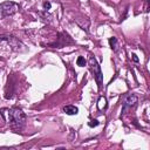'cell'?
Masks as SVG:
<instances>
[{"label":"cell","instance_id":"cell-1","mask_svg":"<svg viewBox=\"0 0 150 150\" xmlns=\"http://www.w3.org/2000/svg\"><path fill=\"white\" fill-rule=\"evenodd\" d=\"M0 114L7 121L10 127L14 131H21L26 124V115L19 108H5L0 110Z\"/></svg>","mask_w":150,"mask_h":150},{"label":"cell","instance_id":"cell-5","mask_svg":"<svg viewBox=\"0 0 150 150\" xmlns=\"http://www.w3.org/2000/svg\"><path fill=\"white\" fill-rule=\"evenodd\" d=\"M0 40H5V41H7L8 44H11L13 47H19V46H22L21 45V42L17 39V38H14V37H12V35H1L0 37Z\"/></svg>","mask_w":150,"mask_h":150},{"label":"cell","instance_id":"cell-8","mask_svg":"<svg viewBox=\"0 0 150 150\" xmlns=\"http://www.w3.org/2000/svg\"><path fill=\"white\" fill-rule=\"evenodd\" d=\"M109 45H110V47H111L114 50H116V49H117V39H116L115 37L110 38V39H109Z\"/></svg>","mask_w":150,"mask_h":150},{"label":"cell","instance_id":"cell-11","mask_svg":"<svg viewBox=\"0 0 150 150\" xmlns=\"http://www.w3.org/2000/svg\"><path fill=\"white\" fill-rule=\"evenodd\" d=\"M50 7H52V4H50L49 1H45V3H44V10H45V11H49Z\"/></svg>","mask_w":150,"mask_h":150},{"label":"cell","instance_id":"cell-12","mask_svg":"<svg viewBox=\"0 0 150 150\" xmlns=\"http://www.w3.org/2000/svg\"><path fill=\"white\" fill-rule=\"evenodd\" d=\"M131 56H133V60H134L135 62H138V57H137V55H136V54H133Z\"/></svg>","mask_w":150,"mask_h":150},{"label":"cell","instance_id":"cell-9","mask_svg":"<svg viewBox=\"0 0 150 150\" xmlns=\"http://www.w3.org/2000/svg\"><path fill=\"white\" fill-rule=\"evenodd\" d=\"M76 65L80 66V67H84L86 66V60L83 56H79L77 60H76Z\"/></svg>","mask_w":150,"mask_h":150},{"label":"cell","instance_id":"cell-6","mask_svg":"<svg viewBox=\"0 0 150 150\" xmlns=\"http://www.w3.org/2000/svg\"><path fill=\"white\" fill-rule=\"evenodd\" d=\"M64 111H65L67 115H76V114L79 113V109H77V107H75V106H66V107L64 108Z\"/></svg>","mask_w":150,"mask_h":150},{"label":"cell","instance_id":"cell-4","mask_svg":"<svg viewBox=\"0 0 150 150\" xmlns=\"http://www.w3.org/2000/svg\"><path fill=\"white\" fill-rule=\"evenodd\" d=\"M137 101H138V99H137V96H136V95H134V94H130V95H128V96L126 97L124 102H123L122 113L124 114V113H126V110H127L128 108H131V107H134V106L137 103Z\"/></svg>","mask_w":150,"mask_h":150},{"label":"cell","instance_id":"cell-3","mask_svg":"<svg viewBox=\"0 0 150 150\" xmlns=\"http://www.w3.org/2000/svg\"><path fill=\"white\" fill-rule=\"evenodd\" d=\"M89 65H91V68H92V72L94 74V77L96 80V83L99 84V88L102 89V83H103V74H102V71H101V67L100 65L97 64L96 59L94 56H91L89 59Z\"/></svg>","mask_w":150,"mask_h":150},{"label":"cell","instance_id":"cell-2","mask_svg":"<svg viewBox=\"0 0 150 150\" xmlns=\"http://www.w3.org/2000/svg\"><path fill=\"white\" fill-rule=\"evenodd\" d=\"M19 10V5L13 1H6L0 4V19H4L6 17H11L15 14Z\"/></svg>","mask_w":150,"mask_h":150},{"label":"cell","instance_id":"cell-7","mask_svg":"<svg viewBox=\"0 0 150 150\" xmlns=\"http://www.w3.org/2000/svg\"><path fill=\"white\" fill-rule=\"evenodd\" d=\"M97 108H99V110H103V109H106V108H107V100H106V97H104V96H101V97L99 99Z\"/></svg>","mask_w":150,"mask_h":150},{"label":"cell","instance_id":"cell-10","mask_svg":"<svg viewBox=\"0 0 150 150\" xmlns=\"http://www.w3.org/2000/svg\"><path fill=\"white\" fill-rule=\"evenodd\" d=\"M99 124H100V122L97 121V120H92V121L88 123V126H89V127H92V128H93V127H97Z\"/></svg>","mask_w":150,"mask_h":150}]
</instances>
